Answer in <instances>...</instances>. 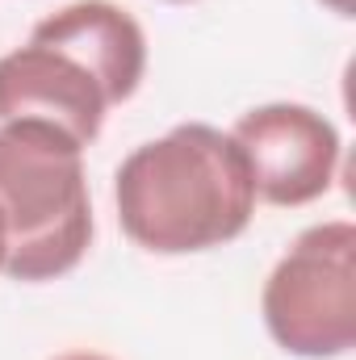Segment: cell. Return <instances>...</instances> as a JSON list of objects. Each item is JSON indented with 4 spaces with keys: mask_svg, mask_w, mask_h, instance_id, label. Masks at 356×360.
I'll list each match as a JSON object with an SVG mask.
<instances>
[{
    "mask_svg": "<svg viewBox=\"0 0 356 360\" xmlns=\"http://www.w3.org/2000/svg\"><path fill=\"white\" fill-rule=\"evenodd\" d=\"M231 139L239 143L252 168L256 201L298 210L327 197L336 184L340 130L314 105H302V101L256 105L231 126Z\"/></svg>",
    "mask_w": 356,
    "mask_h": 360,
    "instance_id": "obj_4",
    "label": "cell"
},
{
    "mask_svg": "<svg viewBox=\"0 0 356 360\" xmlns=\"http://www.w3.org/2000/svg\"><path fill=\"white\" fill-rule=\"evenodd\" d=\"M109 96L68 51L30 38L25 46L0 55V122L34 117L68 130L80 147H89L105 126Z\"/></svg>",
    "mask_w": 356,
    "mask_h": 360,
    "instance_id": "obj_5",
    "label": "cell"
},
{
    "mask_svg": "<svg viewBox=\"0 0 356 360\" xmlns=\"http://www.w3.org/2000/svg\"><path fill=\"white\" fill-rule=\"evenodd\" d=\"M113 205L126 239L143 252L193 256L252 226L256 184L231 130L180 122L117 164Z\"/></svg>",
    "mask_w": 356,
    "mask_h": 360,
    "instance_id": "obj_1",
    "label": "cell"
},
{
    "mask_svg": "<svg viewBox=\"0 0 356 360\" xmlns=\"http://www.w3.org/2000/svg\"><path fill=\"white\" fill-rule=\"evenodd\" d=\"M4 248H8V239H4V218H0V276H4Z\"/></svg>",
    "mask_w": 356,
    "mask_h": 360,
    "instance_id": "obj_9",
    "label": "cell"
},
{
    "mask_svg": "<svg viewBox=\"0 0 356 360\" xmlns=\"http://www.w3.org/2000/svg\"><path fill=\"white\" fill-rule=\"evenodd\" d=\"M168 4H193V0H168Z\"/></svg>",
    "mask_w": 356,
    "mask_h": 360,
    "instance_id": "obj_10",
    "label": "cell"
},
{
    "mask_svg": "<svg viewBox=\"0 0 356 360\" xmlns=\"http://www.w3.org/2000/svg\"><path fill=\"white\" fill-rule=\"evenodd\" d=\"M323 8H331L336 17H352V0H319Z\"/></svg>",
    "mask_w": 356,
    "mask_h": 360,
    "instance_id": "obj_8",
    "label": "cell"
},
{
    "mask_svg": "<svg viewBox=\"0 0 356 360\" xmlns=\"http://www.w3.org/2000/svg\"><path fill=\"white\" fill-rule=\"evenodd\" d=\"M30 38L51 42L68 51L80 68H89L92 80L105 89L109 105L130 101L147 76V34L113 0H72L55 13H46Z\"/></svg>",
    "mask_w": 356,
    "mask_h": 360,
    "instance_id": "obj_6",
    "label": "cell"
},
{
    "mask_svg": "<svg viewBox=\"0 0 356 360\" xmlns=\"http://www.w3.org/2000/svg\"><path fill=\"white\" fill-rule=\"evenodd\" d=\"M272 344L302 360H336L356 348V226L348 218L306 226L260 289Z\"/></svg>",
    "mask_w": 356,
    "mask_h": 360,
    "instance_id": "obj_3",
    "label": "cell"
},
{
    "mask_svg": "<svg viewBox=\"0 0 356 360\" xmlns=\"http://www.w3.org/2000/svg\"><path fill=\"white\" fill-rule=\"evenodd\" d=\"M51 360H113V356H105L96 348H72V352H59V356H51Z\"/></svg>",
    "mask_w": 356,
    "mask_h": 360,
    "instance_id": "obj_7",
    "label": "cell"
},
{
    "mask_svg": "<svg viewBox=\"0 0 356 360\" xmlns=\"http://www.w3.org/2000/svg\"><path fill=\"white\" fill-rule=\"evenodd\" d=\"M0 218L4 276L55 281L92 248V193L84 147L34 117L0 122Z\"/></svg>",
    "mask_w": 356,
    "mask_h": 360,
    "instance_id": "obj_2",
    "label": "cell"
}]
</instances>
